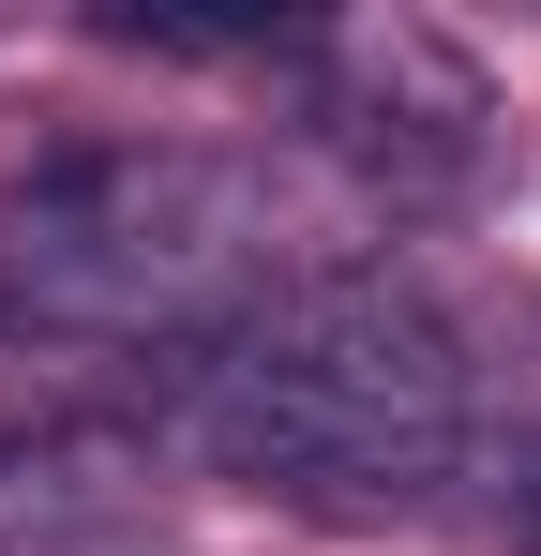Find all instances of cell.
Instances as JSON below:
<instances>
[{"label": "cell", "instance_id": "cell-1", "mask_svg": "<svg viewBox=\"0 0 541 556\" xmlns=\"http://www.w3.org/2000/svg\"><path fill=\"white\" fill-rule=\"evenodd\" d=\"M466 437V346L376 256H301L226 331L151 362V452H196L211 481L301 511H451Z\"/></svg>", "mask_w": 541, "mask_h": 556}, {"label": "cell", "instance_id": "cell-2", "mask_svg": "<svg viewBox=\"0 0 541 556\" xmlns=\"http://www.w3.org/2000/svg\"><path fill=\"white\" fill-rule=\"evenodd\" d=\"M286 211L241 151L180 136H61L0 181V346H136L166 362L226 331L256 286H286Z\"/></svg>", "mask_w": 541, "mask_h": 556}, {"label": "cell", "instance_id": "cell-3", "mask_svg": "<svg viewBox=\"0 0 541 556\" xmlns=\"http://www.w3.org/2000/svg\"><path fill=\"white\" fill-rule=\"evenodd\" d=\"M256 91L347 166L376 211H451L496 151V76L437 15H286Z\"/></svg>", "mask_w": 541, "mask_h": 556}, {"label": "cell", "instance_id": "cell-4", "mask_svg": "<svg viewBox=\"0 0 541 556\" xmlns=\"http://www.w3.org/2000/svg\"><path fill=\"white\" fill-rule=\"evenodd\" d=\"M166 452L151 421H30L0 437V556H136Z\"/></svg>", "mask_w": 541, "mask_h": 556}, {"label": "cell", "instance_id": "cell-5", "mask_svg": "<svg viewBox=\"0 0 541 556\" xmlns=\"http://www.w3.org/2000/svg\"><path fill=\"white\" fill-rule=\"evenodd\" d=\"M451 511H466L496 556H541V421H512V437H466V481H451Z\"/></svg>", "mask_w": 541, "mask_h": 556}, {"label": "cell", "instance_id": "cell-6", "mask_svg": "<svg viewBox=\"0 0 541 556\" xmlns=\"http://www.w3.org/2000/svg\"><path fill=\"white\" fill-rule=\"evenodd\" d=\"M136 556H151V542H136Z\"/></svg>", "mask_w": 541, "mask_h": 556}]
</instances>
